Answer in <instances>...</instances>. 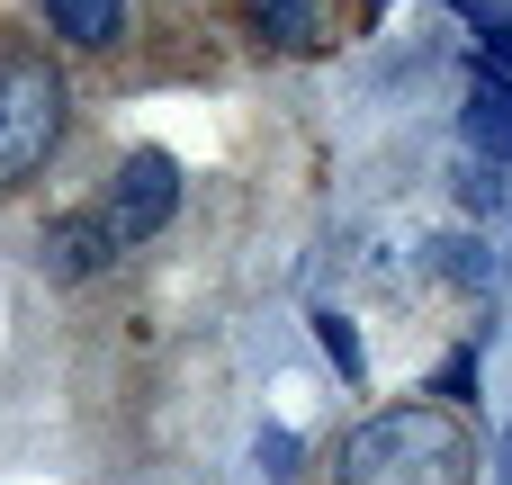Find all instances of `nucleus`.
<instances>
[{
    "instance_id": "1",
    "label": "nucleus",
    "mask_w": 512,
    "mask_h": 485,
    "mask_svg": "<svg viewBox=\"0 0 512 485\" xmlns=\"http://www.w3.org/2000/svg\"><path fill=\"white\" fill-rule=\"evenodd\" d=\"M333 485H477V441L441 405H387L342 441Z\"/></svg>"
},
{
    "instance_id": "2",
    "label": "nucleus",
    "mask_w": 512,
    "mask_h": 485,
    "mask_svg": "<svg viewBox=\"0 0 512 485\" xmlns=\"http://www.w3.org/2000/svg\"><path fill=\"white\" fill-rule=\"evenodd\" d=\"M54 144H63V72L9 54L0 63V189H18L27 171H45Z\"/></svg>"
},
{
    "instance_id": "3",
    "label": "nucleus",
    "mask_w": 512,
    "mask_h": 485,
    "mask_svg": "<svg viewBox=\"0 0 512 485\" xmlns=\"http://www.w3.org/2000/svg\"><path fill=\"white\" fill-rule=\"evenodd\" d=\"M171 207H180V162H171V153H126L117 180H108L99 225H108L117 243H144V234L171 225Z\"/></svg>"
},
{
    "instance_id": "4",
    "label": "nucleus",
    "mask_w": 512,
    "mask_h": 485,
    "mask_svg": "<svg viewBox=\"0 0 512 485\" xmlns=\"http://www.w3.org/2000/svg\"><path fill=\"white\" fill-rule=\"evenodd\" d=\"M459 135H468V153H477L486 171L512 162V90L495 72H477V90H468V108H459Z\"/></svg>"
},
{
    "instance_id": "5",
    "label": "nucleus",
    "mask_w": 512,
    "mask_h": 485,
    "mask_svg": "<svg viewBox=\"0 0 512 485\" xmlns=\"http://www.w3.org/2000/svg\"><path fill=\"white\" fill-rule=\"evenodd\" d=\"M108 252H117V234H108L99 216H63V225L45 234V270H54V279H90Z\"/></svg>"
},
{
    "instance_id": "6",
    "label": "nucleus",
    "mask_w": 512,
    "mask_h": 485,
    "mask_svg": "<svg viewBox=\"0 0 512 485\" xmlns=\"http://www.w3.org/2000/svg\"><path fill=\"white\" fill-rule=\"evenodd\" d=\"M45 18H54V36H63V45L99 54V45H117V27H126V0H45Z\"/></svg>"
},
{
    "instance_id": "7",
    "label": "nucleus",
    "mask_w": 512,
    "mask_h": 485,
    "mask_svg": "<svg viewBox=\"0 0 512 485\" xmlns=\"http://www.w3.org/2000/svg\"><path fill=\"white\" fill-rule=\"evenodd\" d=\"M252 27L270 36V45H288V54H306L324 27H315V0H252Z\"/></svg>"
},
{
    "instance_id": "8",
    "label": "nucleus",
    "mask_w": 512,
    "mask_h": 485,
    "mask_svg": "<svg viewBox=\"0 0 512 485\" xmlns=\"http://www.w3.org/2000/svg\"><path fill=\"white\" fill-rule=\"evenodd\" d=\"M315 333H324V351L342 360V378H360V333H351L342 315H315Z\"/></svg>"
},
{
    "instance_id": "9",
    "label": "nucleus",
    "mask_w": 512,
    "mask_h": 485,
    "mask_svg": "<svg viewBox=\"0 0 512 485\" xmlns=\"http://www.w3.org/2000/svg\"><path fill=\"white\" fill-rule=\"evenodd\" d=\"M468 387H477V360H468V351H459V360H450V369H441V396H468Z\"/></svg>"
}]
</instances>
